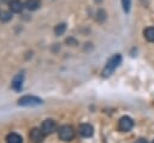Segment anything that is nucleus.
<instances>
[{
    "label": "nucleus",
    "mask_w": 154,
    "mask_h": 143,
    "mask_svg": "<svg viewBox=\"0 0 154 143\" xmlns=\"http://www.w3.org/2000/svg\"><path fill=\"white\" fill-rule=\"evenodd\" d=\"M120 64H122V55H120V54H114V55H112V56L108 59V61H107V64H106V66H105V68H103V71H102L103 76H105V77H106V76H109Z\"/></svg>",
    "instance_id": "nucleus-1"
},
{
    "label": "nucleus",
    "mask_w": 154,
    "mask_h": 143,
    "mask_svg": "<svg viewBox=\"0 0 154 143\" xmlns=\"http://www.w3.org/2000/svg\"><path fill=\"white\" fill-rule=\"evenodd\" d=\"M58 136L64 142L72 141L75 138V130H73V127L71 125H63L58 130Z\"/></svg>",
    "instance_id": "nucleus-2"
},
{
    "label": "nucleus",
    "mask_w": 154,
    "mask_h": 143,
    "mask_svg": "<svg viewBox=\"0 0 154 143\" xmlns=\"http://www.w3.org/2000/svg\"><path fill=\"white\" fill-rule=\"evenodd\" d=\"M42 103V100L40 97H36L34 95H24L18 100L19 106L24 107H32V106H38Z\"/></svg>",
    "instance_id": "nucleus-3"
},
{
    "label": "nucleus",
    "mask_w": 154,
    "mask_h": 143,
    "mask_svg": "<svg viewBox=\"0 0 154 143\" xmlns=\"http://www.w3.org/2000/svg\"><path fill=\"white\" fill-rule=\"evenodd\" d=\"M132 127H134V120L130 117L124 115V117H122L119 119V121H118V129H119V131H122V132H129Z\"/></svg>",
    "instance_id": "nucleus-4"
},
{
    "label": "nucleus",
    "mask_w": 154,
    "mask_h": 143,
    "mask_svg": "<svg viewBox=\"0 0 154 143\" xmlns=\"http://www.w3.org/2000/svg\"><path fill=\"white\" fill-rule=\"evenodd\" d=\"M45 136L46 135L42 131V129H38V127H34L29 133V138L32 143H42L45 139Z\"/></svg>",
    "instance_id": "nucleus-5"
},
{
    "label": "nucleus",
    "mask_w": 154,
    "mask_h": 143,
    "mask_svg": "<svg viewBox=\"0 0 154 143\" xmlns=\"http://www.w3.org/2000/svg\"><path fill=\"white\" fill-rule=\"evenodd\" d=\"M41 129H42V131L45 132V135H51V133H53L54 131H57L58 125H57V123H55L53 119H46V120L42 123Z\"/></svg>",
    "instance_id": "nucleus-6"
},
{
    "label": "nucleus",
    "mask_w": 154,
    "mask_h": 143,
    "mask_svg": "<svg viewBox=\"0 0 154 143\" xmlns=\"http://www.w3.org/2000/svg\"><path fill=\"white\" fill-rule=\"evenodd\" d=\"M78 132H79V135H81L82 137L88 138V137H91V136H93L94 129H93V126H91L90 124H82V125H79V127H78Z\"/></svg>",
    "instance_id": "nucleus-7"
},
{
    "label": "nucleus",
    "mask_w": 154,
    "mask_h": 143,
    "mask_svg": "<svg viewBox=\"0 0 154 143\" xmlns=\"http://www.w3.org/2000/svg\"><path fill=\"white\" fill-rule=\"evenodd\" d=\"M23 81H24V73L23 72H19V73H17L14 77H13V79H12V82H11V85H12V88L14 89V90H20L22 89V87H23Z\"/></svg>",
    "instance_id": "nucleus-8"
},
{
    "label": "nucleus",
    "mask_w": 154,
    "mask_h": 143,
    "mask_svg": "<svg viewBox=\"0 0 154 143\" xmlns=\"http://www.w3.org/2000/svg\"><path fill=\"white\" fill-rule=\"evenodd\" d=\"M8 6H10V10L11 12H14V13H19L23 11V2L20 0H10L8 2Z\"/></svg>",
    "instance_id": "nucleus-9"
},
{
    "label": "nucleus",
    "mask_w": 154,
    "mask_h": 143,
    "mask_svg": "<svg viewBox=\"0 0 154 143\" xmlns=\"http://www.w3.org/2000/svg\"><path fill=\"white\" fill-rule=\"evenodd\" d=\"M6 143H23V138L18 133H8L6 136Z\"/></svg>",
    "instance_id": "nucleus-10"
},
{
    "label": "nucleus",
    "mask_w": 154,
    "mask_h": 143,
    "mask_svg": "<svg viewBox=\"0 0 154 143\" xmlns=\"http://www.w3.org/2000/svg\"><path fill=\"white\" fill-rule=\"evenodd\" d=\"M143 35L146 37L147 41L149 42H154V26H148L144 29L143 31Z\"/></svg>",
    "instance_id": "nucleus-11"
},
{
    "label": "nucleus",
    "mask_w": 154,
    "mask_h": 143,
    "mask_svg": "<svg viewBox=\"0 0 154 143\" xmlns=\"http://www.w3.org/2000/svg\"><path fill=\"white\" fill-rule=\"evenodd\" d=\"M40 5H41L40 0H26V2H25V7L28 10H30V11L37 10L40 7Z\"/></svg>",
    "instance_id": "nucleus-12"
},
{
    "label": "nucleus",
    "mask_w": 154,
    "mask_h": 143,
    "mask_svg": "<svg viewBox=\"0 0 154 143\" xmlns=\"http://www.w3.org/2000/svg\"><path fill=\"white\" fill-rule=\"evenodd\" d=\"M65 31H66V24H65V23L57 24L55 28H54V34H55L57 36H61Z\"/></svg>",
    "instance_id": "nucleus-13"
},
{
    "label": "nucleus",
    "mask_w": 154,
    "mask_h": 143,
    "mask_svg": "<svg viewBox=\"0 0 154 143\" xmlns=\"http://www.w3.org/2000/svg\"><path fill=\"white\" fill-rule=\"evenodd\" d=\"M106 18H107V14H106L105 10H102V8L97 10V12H96V20L99 23H103L106 20Z\"/></svg>",
    "instance_id": "nucleus-14"
},
{
    "label": "nucleus",
    "mask_w": 154,
    "mask_h": 143,
    "mask_svg": "<svg viewBox=\"0 0 154 143\" xmlns=\"http://www.w3.org/2000/svg\"><path fill=\"white\" fill-rule=\"evenodd\" d=\"M11 18H12V16H11V12H10V11H4V12H1V14H0L1 22H8Z\"/></svg>",
    "instance_id": "nucleus-15"
},
{
    "label": "nucleus",
    "mask_w": 154,
    "mask_h": 143,
    "mask_svg": "<svg viewBox=\"0 0 154 143\" xmlns=\"http://www.w3.org/2000/svg\"><path fill=\"white\" fill-rule=\"evenodd\" d=\"M122 6L125 13L130 12V7H131V0H122Z\"/></svg>",
    "instance_id": "nucleus-16"
},
{
    "label": "nucleus",
    "mask_w": 154,
    "mask_h": 143,
    "mask_svg": "<svg viewBox=\"0 0 154 143\" xmlns=\"http://www.w3.org/2000/svg\"><path fill=\"white\" fill-rule=\"evenodd\" d=\"M135 143H148V142H147L144 138H140V139H137Z\"/></svg>",
    "instance_id": "nucleus-17"
},
{
    "label": "nucleus",
    "mask_w": 154,
    "mask_h": 143,
    "mask_svg": "<svg viewBox=\"0 0 154 143\" xmlns=\"http://www.w3.org/2000/svg\"><path fill=\"white\" fill-rule=\"evenodd\" d=\"M95 1H96V2H101L102 0H95Z\"/></svg>",
    "instance_id": "nucleus-18"
},
{
    "label": "nucleus",
    "mask_w": 154,
    "mask_h": 143,
    "mask_svg": "<svg viewBox=\"0 0 154 143\" xmlns=\"http://www.w3.org/2000/svg\"><path fill=\"white\" fill-rule=\"evenodd\" d=\"M1 1H7V0H1Z\"/></svg>",
    "instance_id": "nucleus-19"
},
{
    "label": "nucleus",
    "mask_w": 154,
    "mask_h": 143,
    "mask_svg": "<svg viewBox=\"0 0 154 143\" xmlns=\"http://www.w3.org/2000/svg\"><path fill=\"white\" fill-rule=\"evenodd\" d=\"M152 143H154V139H153V142H152Z\"/></svg>",
    "instance_id": "nucleus-20"
},
{
    "label": "nucleus",
    "mask_w": 154,
    "mask_h": 143,
    "mask_svg": "<svg viewBox=\"0 0 154 143\" xmlns=\"http://www.w3.org/2000/svg\"><path fill=\"white\" fill-rule=\"evenodd\" d=\"M0 14H1V12H0Z\"/></svg>",
    "instance_id": "nucleus-21"
}]
</instances>
